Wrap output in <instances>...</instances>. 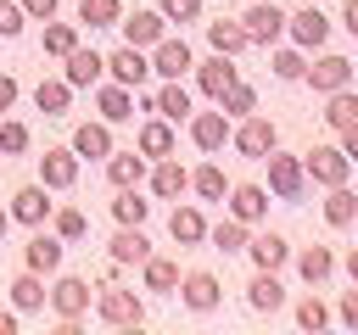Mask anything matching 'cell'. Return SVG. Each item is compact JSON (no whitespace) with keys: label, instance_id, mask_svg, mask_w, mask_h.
<instances>
[{"label":"cell","instance_id":"5b68a950","mask_svg":"<svg viewBox=\"0 0 358 335\" xmlns=\"http://www.w3.org/2000/svg\"><path fill=\"white\" fill-rule=\"evenodd\" d=\"M95 313H101L106 324H123V329L145 324V302H140L134 290H117V285H106V290L95 296Z\"/></svg>","mask_w":358,"mask_h":335},{"label":"cell","instance_id":"e0dca14e","mask_svg":"<svg viewBox=\"0 0 358 335\" xmlns=\"http://www.w3.org/2000/svg\"><path fill=\"white\" fill-rule=\"evenodd\" d=\"M229 218L263 223V218H268V190H263V184H229Z\"/></svg>","mask_w":358,"mask_h":335},{"label":"cell","instance_id":"2e32d148","mask_svg":"<svg viewBox=\"0 0 358 335\" xmlns=\"http://www.w3.org/2000/svg\"><path fill=\"white\" fill-rule=\"evenodd\" d=\"M106 73H112L117 84H129V89H140V84L151 78V61H145V56H140L134 45H117V50L106 56Z\"/></svg>","mask_w":358,"mask_h":335},{"label":"cell","instance_id":"7a4b0ae2","mask_svg":"<svg viewBox=\"0 0 358 335\" xmlns=\"http://www.w3.org/2000/svg\"><path fill=\"white\" fill-rule=\"evenodd\" d=\"M241 28H246V39H252V45H274V39L285 34V11H280L274 0H246Z\"/></svg>","mask_w":358,"mask_h":335},{"label":"cell","instance_id":"ab89813d","mask_svg":"<svg viewBox=\"0 0 358 335\" xmlns=\"http://www.w3.org/2000/svg\"><path fill=\"white\" fill-rule=\"evenodd\" d=\"M140 268H145V290H179V262H168V257H145Z\"/></svg>","mask_w":358,"mask_h":335},{"label":"cell","instance_id":"ba28073f","mask_svg":"<svg viewBox=\"0 0 358 335\" xmlns=\"http://www.w3.org/2000/svg\"><path fill=\"white\" fill-rule=\"evenodd\" d=\"M190 67H196V56H190L185 39H168V34H162V39L151 45V73H162V78H185Z\"/></svg>","mask_w":358,"mask_h":335},{"label":"cell","instance_id":"681fc988","mask_svg":"<svg viewBox=\"0 0 358 335\" xmlns=\"http://www.w3.org/2000/svg\"><path fill=\"white\" fill-rule=\"evenodd\" d=\"M17 6H22L34 22H50V17H56V0H17Z\"/></svg>","mask_w":358,"mask_h":335},{"label":"cell","instance_id":"6da1fadb","mask_svg":"<svg viewBox=\"0 0 358 335\" xmlns=\"http://www.w3.org/2000/svg\"><path fill=\"white\" fill-rule=\"evenodd\" d=\"M263 162H268V190H274L280 201H302V190H308V168H302V156L268 151Z\"/></svg>","mask_w":358,"mask_h":335},{"label":"cell","instance_id":"680465c9","mask_svg":"<svg viewBox=\"0 0 358 335\" xmlns=\"http://www.w3.org/2000/svg\"><path fill=\"white\" fill-rule=\"evenodd\" d=\"M352 223H358V218H352Z\"/></svg>","mask_w":358,"mask_h":335},{"label":"cell","instance_id":"ee69618b","mask_svg":"<svg viewBox=\"0 0 358 335\" xmlns=\"http://www.w3.org/2000/svg\"><path fill=\"white\" fill-rule=\"evenodd\" d=\"M22 151H28V123L6 117L0 123V156H22Z\"/></svg>","mask_w":358,"mask_h":335},{"label":"cell","instance_id":"f907efd6","mask_svg":"<svg viewBox=\"0 0 358 335\" xmlns=\"http://www.w3.org/2000/svg\"><path fill=\"white\" fill-rule=\"evenodd\" d=\"M336 313H341V324H347V329H358V285L341 296V307H336Z\"/></svg>","mask_w":358,"mask_h":335},{"label":"cell","instance_id":"c3c4849f","mask_svg":"<svg viewBox=\"0 0 358 335\" xmlns=\"http://www.w3.org/2000/svg\"><path fill=\"white\" fill-rule=\"evenodd\" d=\"M157 11H162L168 22H196V17H201V0H157Z\"/></svg>","mask_w":358,"mask_h":335},{"label":"cell","instance_id":"f546056e","mask_svg":"<svg viewBox=\"0 0 358 335\" xmlns=\"http://www.w3.org/2000/svg\"><path fill=\"white\" fill-rule=\"evenodd\" d=\"M140 156H173V128H168V117H151V123H140Z\"/></svg>","mask_w":358,"mask_h":335},{"label":"cell","instance_id":"d590c367","mask_svg":"<svg viewBox=\"0 0 358 335\" xmlns=\"http://www.w3.org/2000/svg\"><path fill=\"white\" fill-rule=\"evenodd\" d=\"M330 128H347V123H358V95L352 89H336V95H324V112H319Z\"/></svg>","mask_w":358,"mask_h":335},{"label":"cell","instance_id":"7dc6e473","mask_svg":"<svg viewBox=\"0 0 358 335\" xmlns=\"http://www.w3.org/2000/svg\"><path fill=\"white\" fill-rule=\"evenodd\" d=\"M22 22H28V11H22L17 0H0V39H17Z\"/></svg>","mask_w":358,"mask_h":335},{"label":"cell","instance_id":"f6af8a7d","mask_svg":"<svg viewBox=\"0 0 358 335\" xmlns=\"http://www.w3.org/2000/svg\"><path fill=\"white\" fill-rule=\"evenodd\" d=\"M274 78H285V84H296L302 73H308V61H302V50H274Z\"/></svg>","mask_w":358,"mask_h":335},{"label":"cell","instance_id":"83f0119b","mask_svg":"<svg viewBox=\"0 0 358 335\" xmlns=\"http://www.w3.org/2000/svg\"><path fill=\"white\" fill-rule=\"evenodd\" d=\"M207 45H213L218 56H241L252 39H246V28H241V22H224V17H218V22H207Z\"/></svg>","mask_w":358,"mask_h":335},{"label":"cell","instance_id":"52a82bcc","mask_svg":"<svg viewBox=\"0 0 358 335\" xmlns=\"http://www.w3.org/2000/svg\"><path fill=\"white\" fill-rule=\"evenodd\" d=\"M285 34L296 39V50H319V45L330 39V17H324L319 6H302L296 17H285Z\"/></svg>","mask_w":358,"mask_h":335},{"label":"cell","instance_id":"484cf974","mask_svg":"<svg viewBox=\"0 0 358 335\" xmlns=\"http://www.w3.org/2000/svg\"><path fill=\"white\" fill-rule=\"evenodd\" d=\"M185 184H190V173L179 168V156H157V168H151V190H157L162 201H173Z\"/></svg>","mask_w":358,"mask_h":335},{"label":"cell","instance_id":"8d00e7d4","mask_svg":"<svg viewBox=\"0 0 358 335\" xmlns=\"http://www.w3.org/2000/svg\"><path fill=\"white\" fill-rule=\"evenodd\" d=\"M123 0H78V22L84 28H117Z\"/></svg>","mask_w":358,"mask_h":335},{"label":"cell","instance_id":"44dd1931","mask_svg":"<svg viewBox=\"0 0 358 335\" xmlns=\"http://www.w3.org/2000/svg\"><path fill=\"white\" fill-rule=\"evenodd\" d=\"M246 302H252V313H280V307H285V285H280L268 268H257V279L246 285Z\"/></svg>","mask_w":358,"mask_h":335},{"label":"cell","instance_id":"4dcf8cb0","mask_svg":"<svg viewBox=\"0 0 358 335\" xmlns=\"http://www.w3.org/2000/svg\"><path fill=\"white\" fill-rule=\"evenodd\" d=\"M358 218V195L347 190V184H330V195H324V223L330 229H347Z\"/></svg>","mask_w":358,"mask_h":335},{"label":"cell","instance_id":"30bf717a","mask_svg":"<svg viewBox=\"0 0 358 335\" xmlns=\"http://www.w3.org/2000/svg\"><path fill=\"white\" fill-rule=\"evenodd\" d=\"M302 78L313 84V95H336V89H347V84H352V61H347V56H319Z\"/></svg>","mask_w":358,"mask_h":335},{"label":"cell","instance_id":"bcb514c9","mask_svg":"<svg viewBox=\"0 0 358 335\" xmlns=\"http://www.w3.org/2000/svg\"><path fill=\"white\" fill-rule=\"evenodd\" d=\"M296 324H302V329H324V324H330V307H324L319 296H302V302H296Z\"/></svg>","mask_w":358,"mask_h":335},{"label":"cell","instance_id":"6f0895ef","mask_svg":"<svg viewBox=\"0 0 358 335\" xmlns=\"http://www.w3.org/2000/svg\"><path fill=\"white\" fill-rule=\"evenodd\" d=\"M6 223H11V212H6V207H0V240H6Z\"/></svg>","mask_w":358,"mask_h":335},{"label":"cell","instance_id":"9c48e42d","mask_svg":"<svg viewBox=\"0 0 358 335\" xmlns=\"http://www.w3.org/2000/svg\"><path fill=\"white\" fill-rule=\"evenodd\" d=\"M235 78H241L235 56H218V50H213L207 61H196V89H201V95H213V100H218V95H224Z\"/></svg>","mask_w":358,"mask_h":335},{"label":"cell","instance_id":"e575fe53","mask_svg":"<svg viewBox=\"0 0 358 335\" xmlns=\"http://www.w3.org/2000/svg\"><path fill=\"white\" fill-rule=\"evenodd\" d=\"M11 307H17V313H34V307H45V285H39V274H34V268L11 279Z\"/></svg>","mask_w":358,"mask_h":335},{"label":"cell","instance_id":"60d3db41","mask_svg":"<svg viewBox=\"0 0 358 335\" xmlns=\"http://www.w3.org/2000/svg\"><path fill=\"white\" fill-rule=\"evenodd\" d=\"M207 240H213L218 251H246V223H241V218H224V223L207 229Z\"/></svg>","mask_w":358,"mask_h":335},{"label":"cell","instance_id":"4316f807","mask_svg":"<svg viewBox=\"0 0 358 335\" xmlns=\"http://www.w3.org/2000/svg\"><path fill=\"white\" fill-rule=\"evenodd\" d=\"M168 234H173L179 246H201V240H207V218H201L196 207H173V218H168Z\"/></svg>","mask_w":358,"mask_h":335},{"label":"cell","instance_id":"f5cc1de1","mask_svg":"<svg viewBox=\"0 0 358 335\" xmlns=\"http://www.w3.org/2000/svg\"><path fill=\"white\" fill-rule=\"evenodd\" d=\"M11 106H17V78L0 73V112H11Z\"/></svg>","mask_w":358,"mask_h":335},{"label":"cell","instance_id":"ac0fdd59","mask_svg":"<svg viewBox=\"0 0 358 335\" xmlns=\"http://www.w3.org/2000/svg\"><path fill=\"white\" fill-rule=\"evenodd\" d=\"M62 246H67L62 234H45V229H39V234L22 246V262H28L34 274H56V268H62Z\"/></svg>","mask_w":358,"mask_h":335},{"label":"cell","instance_id":"91938a15","mask_svg":"<svg viewBox=\"0 0 358 335\" xmlns=\"http://www.w3.org/2000/svg\"><path fill=\"white\" fill-rule=\"evenodd\" d=\"M352 67H358V61H352Z\"/></svg>","mask_w":358,"mask_h":335},{"label":"cell","instance_id":"7c38bea8","mask_svg":"<svg viewBox=\"0 0 358 335\" xmlns=\"http://www.w3.org/2000/svg\"><path fill=\"white\" fill-rule=\"evenodd\" d=\"M117 28H123V45L145 50V45H157L168 34V17L162 11H134V17H117Z\"/></svg>","mask_w":358,"mask_h":335},{"label":"cell","instance_id":"b9f144b4","mask_svg":"<svg viewBox=\"0 0 358 335\" xmlns=\"http://www.w3.org/2000/svg\"><path fill=\"white\" fill-rule=\"evenodd\" d=\"M78 50V28L73 22H45V56H67Z\"/></svg>","mask_w":358,"mask_h":335},{"label":"cell","instance_id":"d4e9b609","mask_svg":"<svg viewBox=\"0 0 358 335\" xmlns=\"http://www.w3.org/2000/svg\"><path fill=\"white\" fill-rule=\"evenodd\" d=\"M106 179H112V190L140 184V179H145V156H134V151H112V156H106Z\"/></svg>","mask_w":358,"mask_h":335},{"label":"cell","instance_id":"74e56055","mask_svg":"<svg viewBox=\"0 0 358 335\" xmlns=\"http://www.w3.org/2000/svg\"><path fill=\"white\" fill-rule=\"evenodd\" d=\"M218 112H224V117H246V112H257V89L235 78V84L218 95Z\"/></svg>","mask_w":358,"mask_h":335},{"label":"cell","instance_id":"4fadbf2b","mask_svg":"<svg viewBox=\"0 0 358 335\" xmlns=\"http://www.w3.org/2000/svg\"><path fill=\"white\" fill-rule=\"evenodd\" d=\"M50 212H56V201L45 195V184H22V190L11 195V218H17V223H28V229H39Z\"/></svg>","mask_w":358,"mask_h":335},{"label":"cell","instance_id":"7bdbcfd3","mask_svg":"<svg viewBox=\"0 0 358 335\" xmlns=\"http://www.w3.org/2000/svg\"><path fill=\"white\" fill-rule=\"evenodd\" d=\"M50 218H56V234H62V240H84V234H90V218H84L78 207H56Z\"/></svg>","mask_w":358,"mask_h":335},{"label":"cell","instance_id":"7402d4cb","mask_svg":"<svg viewBox=\"0 0 358 335\" xmlns=\"http://www.w3.org/2000/svg\"><path fill=\"white\" fill-rule=\"evenodd\" d=\"M34 106H39L45 117H67V106H73V84H67V78H39Z\"/></svg>","mask_w":358,"mask_h":335},{"label":"cell","instance_id":"8fae6325","mask_svg":"<svg viewBox=\"0 0 358 335\" xmlns=\"http://www.w3.org/2000/svg\"><path fill=\"white\" fill-rule=\"evenodd\" d=\"M179 302H185L190 313H213V307L224 302V290H218V279H213L207 268H196V274L179 279Z\"/></svg>","mask_w":358,"mask_h":335},{"label":"cell","instance_id":"f35d334b","mask_svg":"<svg viewBox=\"0 0 358 335\" xmlns=\"http://www.w3.org/2000/svg\"><path fill=\"white\" fill-rule=\"evenodd\" d=\"M145 212H151V201H140V184L117 190V201H112V218L117 223H145Z\"/></svg>","mask_w":358,"mask_h":335},{"label":"cell","instance_id":"f1b7e54d","mask_svg":"<svg viewBox=\"0 0 358 335\" xmlns=\"http://www.w3.org/2000/svg\"><path fill=\"white\" fill-rule=\"evenodd\" d=\"M73 151L78 156H112V128L106 123H78L73 128Z\"/></svg>","mask_w":358,"mask_h":335},{"label":"cell","instance_id":"11a10c76","mask_svg":"<svg viewBox=\"0 0 358 335\" xmlns=\"http://www.w3.org/2000/svg\"><path fill=\"white\" fill-rule=\"evenodd\" d=\"M0 335H17V313H0Z\"/></svg>","mask_w":358,"mask_h":335},{"label":"cell","instance_id":"836d02e7","mask_svg":"<svg viewBox=\"0 0 358 335\" xmlns=\"http://www.w3.org/2000/svg\"><path fill=\"white\" fill-rule=\"evenodd\" d=\"M190 190H196L201 201H224V195H229V179H224L218 162H201V168L190 173Z\"/></svg>","mask_w":358,"mask_h":335},{"label":"cell","instance_id":"3957f363","mask_svg":"<svg viewBox=\"0 0 358 335\" xmlns=\"http://www.w3.org/2000/svg\"><path fill=\"white\" fill-rule=\"evenodd\" d=\"M229 140H235V151H241V156H257V162L280 145L274 123H268V117H257V112H246V117H241V128H229Z\"/></svg>","mask_w":358,"mask_h":335},{"label":"cell","instance_id":"9a60e30c","mask_svg":"<svg viewBox=\"0 0 358 335\" xmlns=\"http://www.w3.org/2000/svg\"><path fill=\"white\" fill-rule=\"evenodd\" d=\"M62 61H67V73H62V78H67L73 89H90V84H101V73H106V56H101V50H84V45H78V50H67Z\"/></svg>","mask_w":358,"mask_h":335},{"label":"cell","instance_id":"ffe728a7","mask_svg":"<svg viewBox=\"0 0 358 335\" xmlns=\"http://www.w3.org/2000/svg\"><path fill=\"white\" fill-rule=\"evenodd\" d=\"M246 257H252L257 268H268V274H274V268H285V262H291V246H285V234L263 229L257 240H246Z\"/></svg>","mask_w":358,"mask_h":335},{"label":"cell","instance_id":"cb8c5ba5","mask_svg":"<svg viewBox=\"0 0 358 335\" xmlns=\"http://www.w3.org/2000/svg\"><path fill=\"white\" fill-rule=\"evenodd\" d=\"M95 106H101V123H129V117H134V95H129V84H106V89L95 95Z\"/></svg>","mask_w":358,"mask_h":335},{"label":"cell","instance_id":"277c9868","mask_svg":"<svg viewBox=\"0 0 358 335\" xmlns=\"http://www.w3.org/2000/svg\"><path fill=\"white\" fill-rule=\"evenodd\" d=\"M302 168H308V179L313 184H347V173H352V162H347V151L341 145H313L308 156H302Z\"/></svg>","mask_w":358,"mask_h":335},{"label":"cell","instance_id":"9f6ffc18","mask_svg":"<svg viewBox=\"0 0 358 335\" xmlns=\"http://www.w3.org/2000/svg\"><path fill=\"white\" fill-rule=\"evenodd\" d=\"M347 274H352V285H358V246L347 251Z\"/></svg>","mask_w":358,"mask_h":335},{"label":"cell","instance_id":"5bb4252c","mask_svg":"<svg viewBox=\"0 0 358 335\" xmlns=\"http://www.w3.org/2000/svg\"><path fill=\"white\" fill-rule=\"evenodd\" d=\"M50 296V307H56V318H84L90 313V279H56V290H45Z\"/></svg>","mask_w":358,"mask_h":335},{"label":"cell","instance_id":"d6986e66","mask_svg":"<svg viewBox=\"0 0 358 335\" xmlns=\"http://www.w3.org/2000/svg\"><path fill=\"white\" fill-rule=\"evenodd\" d=\"M190 140H196L201 151H224L229 117H224V112H190Z\"/></svg>","mask_w":358,"mask_h":335},{"label":"cell","instance_id":"8992f818","mask_svg":"<svg viewBox=\"0 0 358 335\" xmlns=\"http://www.w3.org/2000/svg\"><path fill=\"white\" fill-rule=\"evenodd\" d=\"M39 184H45V190H73V184H78V151H73V145L45 151V156H39Z\"/></svg>","mask_w":358,"mask_h":335},{"label":"cell","instance_id":"1f68e13d","mask_svg":"<svg viewBox=\"0 0 358 335\" xmlns=\"http://www.w3.org/2000/svg\"><path fill=\"white\" fill-rule=\"evenodd\" d=\"M296 274H302L308 285H324V279L336 274V257H330V246H308V251H296Z\"/></svg>","mask_w":358,"mask_h":335},{"label":"cell","instance_id":"603a6c76","mask_svg":"<svg viewBox=\"0 0 358 335\" xmlns=\"http://www.w3.org/2000/svg\"><path fill=\"white\" fill-rule=\"evenodd\" d=\"M145 257H151V240L140 234V223H123L112 234V262L123 268V262H145Z\"/></svg>","mask_w":358,"mask_h":335},{"label":"cell","instance_id":"db71d44e","mask_svg":"<svg viewBox=\"0 0 358 335\" xmlns=\"http://www.w3.org/2000/svg\"><path fill=\"white\" fill-rule=\"evenodd\" d=\"M341 22H347V34L358 39V0H347V6H341Z\"/></svg>","mask_w":358,"mask_h":335},{"label":"cell","instance_id":"d6a6232c","mask_svg":"<svg viewBox=\"0 0 358 335\" xmlns=\"http://www.w3.org/2000/svg\"><path fill=\"white\" fill-rule=\"evenodd\" d=\"M151 100H157V112H162L168 123H185V117H190V95H185V84H179V78H168Z\"/></svg>","mask_w":358,"mask_h":335},{"label":"cell","instance_id":"816d5d0a","mask_svg":"<svg viewBox=\"0 0 358 335\" xmlns=\"http://www.w3.org/2000/svg\"><path fill=\"white\" fill-rule=\"evenodd\" d=\"M341 134V151H347V162H358V123H347V128H336Z\"/></svg>","mask_w":358,"mask_h":335}]
</instances>
